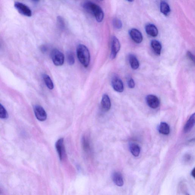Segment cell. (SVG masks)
I'll return each instance as SVG.
<instances>
[{
    "mask_svg": "<svg viewBox=\"0 0 195 195\" xmlns=\"http://www.w3.org/2000/svg\"><path fill=\"white\" fill-rule=\"evenodd\" d=\"M8 117V114L7 111L2 105L0 104V118L6 119Z\"/></svg>",
    "mask_w": 195,
    "mask_h": 195,
    "instance_id": "603a6c76",
    "label": "cell"
},
{
    "mask_svg": "<svg viewBox=\"0 0 195 195\" xmlns=\"http://www.w3.org/2000/svg\"><path fill=\"white\" fill-rule=\"evenodd\" d=\"M191 159V156L190 155H186L185 157V160L186 161H188L189 160H190Z\"/></svg>",
    "mask_w": 195,
    "mask_h": 195,
    "instance_id": "f1b7e54d",
    "label": "cell"
},
{
    "mask_svg": "<svg viewBox=\"0 0 195 195\" xmlns=\"http://www.w3.org/2000/svg\"><path fill=\"white\" fill-rule=\"evenodd\" d=\"M102 108L105 111H108L111 107V102L110 97L106 94L104 95L101 101Z\"/></svg>",
    "mask_w": 195,
    "mask_h": 195,
    "instance_id": "7c38bea8",
    "label": "cell"
},
{
    "mask_svg": "<svg viewBox=\"0 0 195 195\" xmlns=\"http://www.w3.org/2000/svg\"><path fill=\"white\" fill-rule=\"evenodd\" d=\"M113 25L116 29H120L122 28V23L119 19L115 18L113 20Z\"/></svg>",
    "mask_w": 195,
    "mask_h": 195,
    "instance_id": "d4e9b609",
    "label": "cell"
},
{
    "mask_svg": "<svg viewBox=\"0 0 195 195\" xmlns=\"http://www.w3.org/2000/svg\"><path fill=\"white\" fill-rule=\"evenodd\" d=\"M82 6L87 12L94 15L97 22L100 23L103 21L104 14L102 9L99 5L92 2L88 1L84 3Z\"/></svg>",
    "mask_w": 195,
    "mask_h": 195,
    "instance_id": "6da1fadb",
    "label": "cell"
},
{
    "mask_svg": "<svg viewBox=\"0 0 195 195\" xmlns=\"http://www.w3.org/2000/svg\"><path fill=\"white\" fill-rule=\"evenodd\" d=\"M195 114H193L191 116L188 120L184 127V131L185 133H187L191 131L195 124Z\"/></svg>",
    "mask_w": 195,
    "mask_h": 195,
    "instance_id": "5bb4252c",
    "label": "cell"
},
{
    "mask_svg": "<svg viewBox=\"0 0 195 195\" xmlns=\"http://www.w3.org/2000/svg\"><path fill=\"white\" fill-rule=\"evenodd\" d=\"M146 100L148 106L152 109H156L159 106V100L156 96L149 95L147 96Z\"/></svg>",
    "mask_w": 195,
    "mask_h": 195,
    "instance_id": "ba28073f",
    "label": "cell"
},
{
    "mask_svg": "<svg viewBox=\"0 0 195 195\" xmlns=\"http://www.w3.org/2000/svg\"><path fill=\"white\" fill-rule=\"evenodd\" d=\"M55 148L58 153L59 158L62 160L65 156L66 151L64 147V139L61 138L58 139L55 144Z\"/></svg>",
    "mask_w": 195,
    "mask_h": 195,
    "instance_id": "8992f818",
    "label": "cell"
},
{
    "mask_svg": "<svg viewBox=\"0 0 195 195\" xmlns=\"http://www.w3.org/2000/svg\"><path fill=\"white\" fill-rule=\"evenodd\" d=\"M43 79L46 85L50 90H52L54 88V84L49 75L44 74L43 75Z\"/></svg>",
    "mask_w": 195,
    "mask_h": 195,
    "instance_id": "44dd1931",
    "label": "cell"
},
{
    "mask_svg": "<svg viewBox=\"0 0 195 195\" xmlns=\"http://www.w3.org/2000/svg\"><path fill=\"white\" fill-rule=\"evenodd\" d=\"M57 24L60 29L63 30L65 28V21L63 18L61 16H58L57 18Z\"/></svg>",
    "mask_w": 195,
    "mask_h": 195,
    "instance_id": "cb8c5ba5",
    "label": "cell"
},
{
    "mask_svg": "<svg viewBox=\"0 0 195 195\" xmlns=\"http://www.w3.org/2000/svg\"><path fill=\"white\" fill-rule=\"evenodd\" d=\"M129 61L130 66L132 69L134 70L138 69L139 64L137 57L133 55H130L129 56Z\"/></svg>",
    "mask_w": 195,
    "mask_h": 195,
    "instance_id": "ac0fdd59",
    "label": "cell"
},
{
    "mask_svg": "<svg viewBox=\"0 0 195 195\" xmlns=\"http://www.w3.org/2000/svg\"><path fill=\"white\" fill-rule=\"evenodd\" d=\"M145 30L146 33L150 36L155 37L158 35V29L154 24H149L147 25Z\"/></svg>",
    "mask_w": 195,
    "mask_h": 195,
    "instance_id": "4fadbf2b",
    "label": "cell"
},
{
    "mask_svg": "<svg viewBox=\"0 0 195 195\" xmlns=\"http://www.w3.org/2000/svg\"><path fill=\"white\" fill-rule=\"evenodd\" d=\"M40 50L42 53H45L47 51V47L45 45L41 46Z\"/></svg>",
    "mask_w": 195,
    "mask_h": 195,
    "instance_id": "83f0119b",
    "label": "cell"
},
{
    "mask_svg": "<svg viewBox=\"0 0 195 195\" xmlns=\"http://www.w3.org/2000/svg\"><path fill=\"white\" fill-rule=\"evenodd\" d=\"M121 48L120 43L118 39L115 36L112 37L111 48L110 58L112 60L115 59L117 53L119 52Z\"/></svg>",
    "mask_w": 195,
    "mask_h": 195,
    "instance_id": "5b68a950",
    "label": "cell"
},
{
    "mask_svg": "<svg viewBox=\"0 0 195 195\" xmlns=\"http://www.w3.org/2000/svg\"><path fill=\"white\" fill-rule=\"evenodd\" d=\"M187 195H189V194H187Z\"/></svg>",
    "mask_w": 195,
    "mask_h": 195,
    "instance_id": "4dcf8cb0",
    "label": "cell"
},
{
    "mask_svg": "<svg viewBox=\"0 0 195 195\" xmlns=\"http://www.w3.org/2000/svg\"><path fill=\"white\" fill-rule=\"evenodd\" d=\"M128 85L130 89H133L135 87V83L133 79L130 78L128 80Z\"/></svg>",
    "mask_w": 195,
    "mask_h": 195,
    "instance_id": "484cf974",
    "label": "cell"
},
{
    "mask_svg": "<svg viewBox=\"0 0 195 195\" xmlns=\"http://www.w3.org/2000/svg\"><path fill=\"white\" fill-rule=\"evenodd\" d=\"M151 46L157 55H160L162 49V46L160 42L156 40L152 41Z\"/></svg>",
    "mask_w": 195,
    "mask_h": 195,
    "instance_id": "ffe728a7",
    "label": "cell"
},
{
    "mask_svg": "<svg viewBox=\"0 0 195 195\" xmlns=\"http://www.w3.org/2000/svg\"><path fill=\"white\" fill-rule=\"evenodd\" d=\"M111 84L113 89L116 92H122L123 91V83L122 80L117 76H115L112 79Z\"/></svg>",
    "mask_w": 195,
    "mask_h": 195,
    "instance_id": "9c48e42d",
    "label": "cell"
},
{
    "mask_svg": "<svg viewBox=\"0 0 195 195\" xmlns=\"http://www.w3.org/2000/svg\"><path fill=\"white\" fill-rule=\"evenodd\" d=\"M15 8L19 13L26 17H31L32 15V11L30 8L25 4L20 2H15L14 4Z\"/></svg>",
    "mask_w": 195,
    "mask_h": 195,
    "instance_id": "277c9868",
    "label": "cell"
},
{
    "mask_svg": "<svg viewBox=\"0 0 195 195\" xmlns=\"http://www.w3.org/2000/svg\"><path fill=\"white\" fill-rule=\"evenodd\" d=\"M158 130L159 133L164 135H167L170 133V127L167 123L162 122L159 125Z\"/></svg>",
    "mask_w": 195,
    "mask_h": 195,
    "instance_id": "2e32d148",
    "label": "cell"
},
{
    "mask_svg": "<svg viewBox=\"0 0 195 195\" xmlns=\"http://www.w3.org/2000/svg\"><path fill=\"white\" fill-rule=\"evenodd\" d=\"M53 63L58 67L63 65L64 62V55L61 51L57 49H53L51 53Z\"/></svg>",
    "mask_w": 195,
    "mask_h": 195,
    "instance_id": "3957f363",
    "label": "cell"
},
{
    "mask_svg": "<svg viewBox=\"0 0 195 195\" xmlns=\"http://www.w3.org/2000/svg\"><path fill=\"white\" fill-rule=\"evenodd\" d=\"M129 34L132 40L137 44L142 42L143 37L142 34L136 29H132L130 30Z\"/></svg>",
    "mask_w": 195,
    "mask_h": 195,
    "instance_id": "30bf717a",
    "label": "cell"
},
{
    "mask_svg": "<svg viewBox=\"0 0 195 195\" xmlns=\"http://www.w3.org/2000/svg\"><path fill=\"white\" fill-rule=\"evenodd\" d=\"M130 150L132 154L135 157H138L140 153V148L138 144L132 143L130 145Z\"/></svg>",
    "mask_w": 195,
    "mask_h": 195,
    "instance_id": "d6986e66",
    "label": "cell"
},
{
    "mask_svg": "<svg viewBox=\"0 0 195 195\" xmlns=\"http://www.w3.org/2000/svg\"><path fill=\"white\" fill-rule=\"evenodd\" d=\"M77 54L82 65L86 68L88 67L90 61V55L87 46L83 44L79 45L77 48Z\"/></svg>",
    "mask_w": 195,
    "mask_h": 195,
    "instance_id": "7a4b0ae2",
    "label": "cell"
},
{
    "mask_svg": "<svg viewBox=\"0 0 195 195\" xmlns=\"http://www.w3.org/2000/svg\"><path fill=\"white\" fill-rule=\"evenodd\" d=\"M187 56L191 61L194 62V56L190 51H187Z\"/></svg>",
    "mask_w": 195,
    "mask_h": 195,
    "instance_id": "4316f807",
    "label": "cell"
},
{
    "mask_svg": "<svg viewBox=\"0 0 195 195\" xmlns=\"http://www.w3.org/2000/svg\"><path fill=\"white\" fill-rule=\"evenodd\" d=\"M82 144L84 151L86 152H90L91 150V144L90 138L87 135H84L82 138Z\"/></svg>",
    "mask_w": 195,
    "mask_h": 195,
    "instance_id": "9a60e30c",
    "label": "cell"
},
{
    "mask_svg": "<svg viewBox=\"0 0 195 195\" xmlns=\"http://www.w3.org/2000/svg\"><path fill=\"white\" fill-rule=\"evenodd\" d=\"M191 175L193 177V178H195V168H194L192 170V172H191Z\"/></svg>",
    "mask_w": 195,
    "mask_h": 195,
    "instance_id": "f546056e",
    "label": "cell"
},
{
    "mask_svg": "<svg viewBox=\"0 0 195 195\" xmlns=\"http://www.w3.org/2000/svg\"><path fill=\"white\" fill-rule=\"evenodd\" d=\"M67 60L70 65H73L75 63V58L74 53L71 51H68L67 53Z\"/></svg>",
    "mask_w": 195,
    "mask_h": 195,
    "instance_id": "7402d4cb",
    "label": "cell"
},
{
    "mask_svg": "<svg viewBox=\"0 0 195 195\" xmlns=\"http://www.w3.org/2000/svg\"><path fill=\"white\" fill-rule=\"evenodd\" d=\"M34 112L37 119L40 121H46L47 118L46 111L42 106L39 105H35L34 107Z\"/></svg>",
    "mask_w": 195,
    "mask_h": 195,
    "instance_id": "52a82bcc",
    "label": "cell"
},
{
    "mask_svg": "<svg viewBox=\"0 0 195 195\" xmlns=\"http://www.w3.org/2000/svg\"><path fill=\"white\" fill-rule=\"evenodd\" d=\"M160 10L161 12L165 16L169 15L171 12L169 5L165 1H161Z\"/></svg>",
    "mask_w": 195,
    "mask_h": 195,
    "instance_id": "e0dca14e",
    "label": "cell"
},
{
    "mask_svg": "<svg viewBox=\"0 0 195 195\" xmlns=\"http://www.w3.org/2000/svg\"><path fill=\"white\" fill-rule=\"evenodd\" d=\"M112 179L118 187H122L124 184L122 175L119 172H114L112 175Z\"/></svg>",
    "mask_w": 195,
    "mask_h": 195,
    "instance_id": "8fae6325",
    "label": "cell"
}]
</instances>
